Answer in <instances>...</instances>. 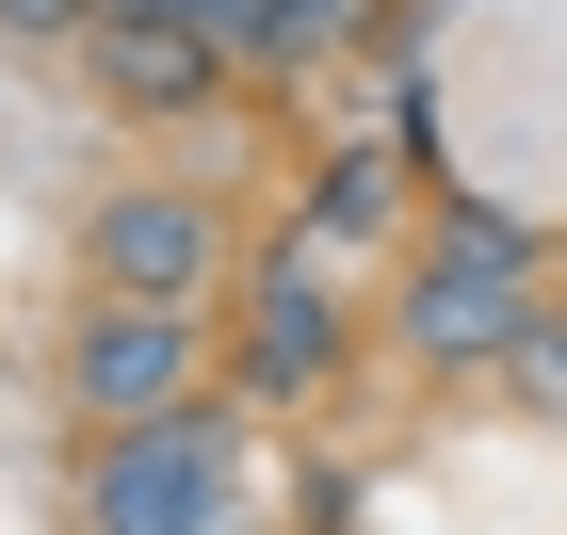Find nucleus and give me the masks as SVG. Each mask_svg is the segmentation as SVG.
Wrapping results in <instances>:
<instances>
[{"label": "nucleus", "mask_w": 567, "mask_h": 535, "mask_svg": "<svg viewBox=\"0 0 567 535\" xmlns=\"http://www.w3.org/2000/svg\"><path fill=\"white\" fill-rule=\"evenodd\" d=\"M97 276H131V309H195L227 276V212L212 195H114L97 212Z\"/></svg>", "instance_id": "obj_3"}, {"label": "nucleus", "mask_w": 567, "mask_h": 535, "mask_svg": "<svg viewBox=\"0 0 567 535\" xmlns=\"http://www.w3.org/2000/svg\"><path fill=\"white\" fill-rule=\"evenodd\" d=\"M519 390H535V405L567 422V325H535V341H519Z\"/></svg>", "instance_id": "obj_8"}, {"label": "nucleus", "mask_w": 567, "mask_h": 535, "mask_svg": "<svg viewBox=\"0 0 567 535\" xmlns=\"http://www.w3.org/2000/svg\"><path fill=\"white\" fill-rule=\"evenodd\" d=\"M178 373H195V309H114L82 357H65V390H82V405H163Z\"/></svg>", "instance_id": "obj_4"}, {"label": "nucleus", "mask_w": 567, "mask_h": 535, "mask_svg": "<svg viewBox=\"0 0 567 535\" xmlns=\"http://www.w3.org/2000/svg\"><path fill=\"white\" fill-rule=\"evenodd\" d=\"M97 82H114V97H195V82H212V33L131 17V33H97Z\"/></svg>", "instance_id": "obj_5"}, {"label": "nucleus", "mask_w": 567, "mask_h": 535, "mask_svg": "<svg viewBox=\"0 0 567 535\" xmlns=\"http://www.w3.org/2000/svg\"><path fill=\"white\" fill-rule=\"evenodd\" d=\"M341 357V325H308V292H276V325H260V373L292 390V373H324Z\"/></svg>", "instance_id": "obj_6"}, {"label": "nucleus", "mask_w": 567, "mask_h": 535, "mask_svg": "<svg viewBox=\"0 0 567 535\" xmlns=\"http://www.w3.org/2000/svg\"><path fill=\"white\" fill-rule=\"evenodd\" d=\"M212 487H227V422H131V454H97V519L114 535H195L212 519Z\"/></svg>", "instance_id": "obj_2"}, {"label": "nucleus", "mask_w": 567, "mask_h": 535, "mask_svg": "<svg viewBox=\"0 0 567 535\" xmlns=\"http://www.w3.org/2000/svg\"><path fill=\"white\" fill-rule=\"evenodd\" d=\"M341 17H357V0H260V49H324Z\"/></svg>", "instance_id": "obj_7"}, {"label": "nucleus", "mask_w": 567, "mask_h": 535, "mask_svg": "<svg viewBox=\"0 0 567 535\" xmlns=\"http://www.w3.org/2000/svg\"><path fill=\"white\" fill-rule=\"evenodd\" d=\"M535 325H551V309L519 292V227H503V212H454V244L405 276V341H422V357H519Z\"/></svg>", "instance_id": "obj_1"}]
</instances>
